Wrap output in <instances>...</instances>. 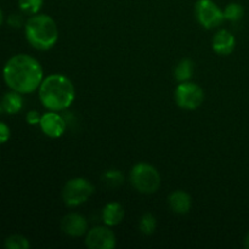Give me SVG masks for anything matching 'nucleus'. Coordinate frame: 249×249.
<instances>
[{"instance_id":"obj_1","label":"nucleus","mask_w":249,"mask_h":249,"mask_svg":"<svg viewBox=\"0 0 249 249\" xmlns=\"http://www.w3.org/2000/svg\"><path fill=\"white\" fill-rule=\"evenodd\" d=\"M2 79L9 89L22 95L32 94L43 82V67L36 58L18 53L10 57L4 65Z\"/></svg>"},{"instance_id":"obj_2","label":"nucleus","mask_w":249,"mask_h":249,"mask_svg":"<svg viewBox=\"0 0 249 249\" xmlns=\"http://www.w3.org/2000/svg\"><path fill=\"white\" fill-rule=\"evenodd\" d=\"M38 90L41 105L49 111H63L74 101V85L62 74H51L44 78Z\"/></svg>"},{"instance_id":"obj_3","label":"nucleus","mask_w":249,"mask_h":249,"mask_svg":"<svg viewBox=\"0 0 249 249\" xmlns=\"http://www.w3.org/2000/svg\"><path fill=\"white\" fill-rule=\"evenodd\" d=\"M24 36L27 41L36 50H50L58 40L57 24L48 15H32L24 23Z\"/></svg>"},{"instance_id":"obj_4","label":"nucleus","mask_w":249,"mask_h":249,"mask_svg":"<svg viewBox=\"0 0 249 249\" xmlns=\"http://www.w3.org/2000/svg\"><path fill=\"white\" fill-rule=\"evenodd\" d=\"M130 182L141 194H155L160 186V175L155 167L147 163H138L130 172Z\"/></svg>"},{"instance_id":"obj_5","label":"nucleus","mask_w":249,"mask_h":249,"mask_svg":"<svg viewBox=\"0 0 249 249\" xmlns=\"http://www.w3.org/2000/svg\"><path fill=\"white\" fill-rule=\"evenodd\" d=\"M94 194V186L84 178L68 180L62 189L63 203L67 207H78L85 203Z\"/></svg>"},{"instance_id":"obj_6","label":"nucleus","mask_w":249,"mask_h":249,"mask_svg":"<svg viewBox=\"0 0 249 249\" xmlns=\"http://www.w3.org/2000/svg\"><path fill=\"white\" fill-rule=\"evenodd\" d=\"M175 102L181 108L192 111L203 104L204 92L199 85L192 82H182L177 87L174 92Z\"/></svg>"},{"instance_id":"obj_7","label":"nucleus","mask_w":249,"mask_h":249,"mask_svg":"<svg viewBox=\"0 0 249 249\" xmlns=\"http://www.w3.org/2000/svg\"><path fill=\"white\" fill-rule=\"evenodd\" d=\"M195 12L197 21L207 29L216 28L225 19L224 11L213 0H198L195 6Z\"/></svg>"},{"instance_id":"obj_8","label":"nucleus","mask_w":249,"mask_h":249,"mask_svg":"<svg viewBox=\"0 0 249 249\" xmlns=\"http://www.w3.org/2000/svg\"><path fill=\"white\" fill-rule=\"evenodd\" d=\"M85 245L90 249H112L116 246V236L107 225L96 226L87 232Z\"/></svg>"},{"instance_id":"obj_9","label":"nucleus","mask_w":249,"mask_h":249,"mask_svg":"<svg viewBox=\"0 0 249 249\" xmlns=\"http://www.w3.org/2000/svg\"><path fill=\"white\" fill-rule=\"evenodd\" d=\"M39 125H40L41 131H43L46 136L53 139L62 136L66 130L65 119L55 111H50L44 113L43 116H41Z\"/></svg>"},{"instance_id":"obj_10","label":"nucleus","mask_w":249,"mask_h":249,"mask_svg":"<svg viewBox=\"0 0 249 249\" xmlns=\"http://www.w3.org/2000/svg\"><path fill=\"white\" fill-rule=\"evenodd\" d=\"M61 230L71 237H80L87 233L88 223L80 214L70 213L61 220Z\"/></svg>"},{"instance_id":"obj_11","label":"nucleus","mask_w":249,"mask_h":249,"mask_svg":"<svg viewBox=\"0 0 249 249\" xmlns=\"http://www.w3.org/2000/svg\"><path fill=\"white\" fill-rule=\"evenodd\" d=\"M236 39L226 29H220L213 38V49L218 55L228 56L235 50Z\"/></svg>"},{"instance_id":"obj_12","label":"nucleus","mask_w":249,"mask_h":249,"mask_svg":"<svg viewBox=\"0 0 249 249\" xmlns=\"http://www.w3.org/2000/svg\"><path fill=\"white\" fill-rule=\"evenodd\" d=\"M170 209L177 214H186L191 209V197L182 190L172 192L168 198Z\"/></svg>"},{"instance_id":"obj_13","label":"nucleus","mask_w":249,"mask_h":249,"mask_svg":"<svg viewBox=\"0 0 249 249\" xmlns=\"http://www.w3.org/2000/svg\"><path fill=\"white\" fill-rule=\"evenodd\" d=\"M0 106H1V109L5 113L17 114L23 108V97H22V94L14 91V90L6 92L2 96Z\"/></svg>"},{"instance_id":"obj_14","label":"nucleus","mask_w":249,"mask_h":249,"mask_svg":"<svg viewBox=\"0 0 249 249\" xmlns=\"http://www.w3.org/2000/svg\"><path fill=\"white\" fill-rule=\"evenodd\" d=\"M125 211L119 203L112 202L106 204V207L102 211V220L107 226H116L123 221Z\"/></svg>"},{"instance_id":"obj_15","label":"nucleus","mask_w":249,"mask_h":249,"mask_svg":"<svg viewBox=\"0 0 249 249\" xmlns=\"http://www.w3.org/2000/svg\"><path fill=\"white\" fill-rule=\"evenodd\" d=\"M192 71H194V63L187 58L180 61L174 70V77L178 82H187L191 78Z\"/></svg>"},{"instance_id":"obj_16","label":"nucleus","mask_w":249,"mask_h":249,"mask_svg":"<svg viewBox=\"0 0 249 249\" xmlns=\"http://www.w3.org/2000/svg\"><path fill=\"white\" fill-rule=\"evenodd\" d=\"M5 248L7 249H28L31 247L28 238L22 235H11L6 237L4 242Z\"/></svg>"},{"instance_id":"obj_17","label":"nucleus","mask_w":249,"mask_h":249,"mask_svg":"<svg viewBox=\"0 0 249 249\" xmlns=\"http://www.w3.org/2000/svg\"><path fill=\"white\" fill-rule=\"evenodd\" d=\"M243 7L242 5L237 4V2H230L229 5H226L225 10H224V17L225 19H229V21H240L243 17Z\"/></svg>"},{"instance_id":"obj_18","label":"nucleus","mask_w":249,"mask_h":249,"mask_svg":"<svg viewBox=\"0 0 249 249\" xmlns=\"http://www.w3.org/2000/svg\"><path fill=\"white\" fill-rule=\"evenodd\" d=\"M44 0H18V7L23 14L36 15L40 11Z\"/></svg>"},{"instance_id":"obj_19","label":"nucleus","mask_w":249,"mask_h":249,"mask_svg":"<svg viewBox=\"0 0 249 249\" xmlns=\"http://www.w3.org/2000/svg\"><path fill=\"white\" fill-rule=\"evenodd\" d=\"M156 225H157V223H156L155 216H153L152 214L147 213L145 214V215L141 216L139 229H140V232L142 233V235L150 236L155 232Z\"/></svg>"},{"instance_id":"obj_20","label":"nucleus","mask_w":249,"mask_h":249,"mask_svg":"<svg viewBox=\"0 0 249 249\" xmlns=\"http://www.w3.org/2000/svg\"><path fill=\"white\" fill-rule=\"evenodd\" d=\"M104 184L108 187H118L123 184L124 177L119 170H107L102 177Z\"/></svg>"},{"instance_id":"obj_21","label":"nucleus","mask_w":249,"mask_h":249,"mask_svg":"<svg viewBox=\"0 0 249 249\" xmlns=\"http://www.w3.org/2000/svg\"><path fill=\"white\" fill-rule=\"evenodd\" d=\"M10 136H11V130H10L9 125L2 121H0V145L7 142Z\"/></svg>"},{"instance_id":"obj_22","label":"nucleus","mask_w":249,"mask_h":249,"mask_svg":"<svg viewBox=\"0 0 249 249\" xmlns=\"http://www.w3.org/2000/svg\"><path fill=\"white\" fill-rule=\"evenodd\" d=\"M40 119H41V116L36 111H29L28 113H27L26 116V121L27 123L31 124V125H36V124H39L40 123Z\"/></svg>"},{"instance_id":"obj_23","label":"nucleus","mask_w":249,"mask_h":249,"mask_svg":"<svg viewBox=\"0 0 249 249\" xmlns=\"http://www.w3.org/2000/svg\"><path fill=\"white\" fill-rule=\"evenodd\" d=\"M7 23L14 28H18L22 26V17L19 15H11L7 19Z\"/></svg>"},{"instance_id":"obj_24","label":"nucleus","mask_w":249,"mask_h":249,"mask_svg":"<svg viewBox=\"0 0 249 249\" xmlns=\"http://www.w3.org/2000/svg\"><path fill=\"white\" fill-rule=\"evenodd\" d=\"M245 247L249 249V232L247 233V236H246V238H245Z\"/></svg>"},{"instance_id":"obj_25","label":"nucleus","mask_w":249,"mask_h":249,"mask_svg":"<svg viewBox=\"0 0 249 249\" xmlns=\"http://www.w3.org/2000/svg\"><path fill=\"white\" fill-rule=\"evenodd\" d=\"M2 22H4V12H2V10L0 9V26L2 24Z\"/></svg>"}]
</instances>
